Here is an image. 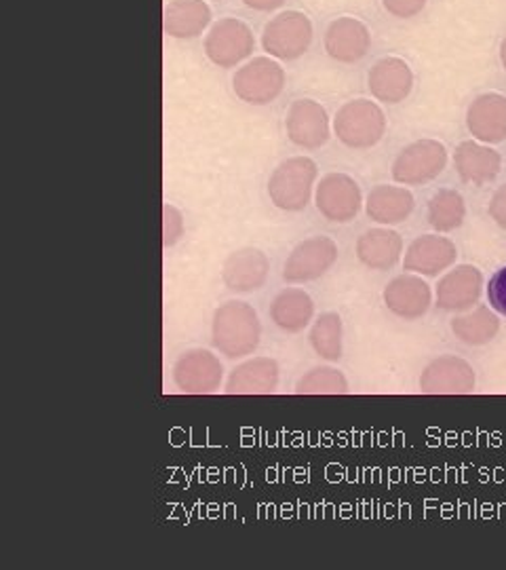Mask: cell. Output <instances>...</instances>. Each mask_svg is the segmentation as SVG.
<instances>
[{
  "label": "cell",
  "mask_w": 506,
  "mask_h": 570,
  "mask_svg": "<svg viewBox=\"0 0 506 570\" xmlns=\"http://www.w3.org/2000/svg\"><path fill=\"white\" fill-rule=\"evenodd\" d=\"M262 336V326L256 308L241 301H230L214 313L211 343L228 360L251 355Z\"/></svg>",
  "instance_id": "1"
},
{
  "label": "cell",
  "mask_w": 506,
  "mask_h": 570,
  "mask_svg": "<svg viewBox=\"0 0 506 570\" xmlns=\"http://www.w3.org/2000/svg\"><path fill=\"white\" fill-rule=\"evenodd\" d=\"M319 167L310 157H291L279 165L268 180V197L284 212H302L310 204Z\"/></svg>",
  "instance_id": "2"
},
{
  "label": "cell",
  "mask_w": 506,
  "mask_h": 570,
  "mask_svg": "<svg viewBox=\"0 0 506 570\" xmlns=\"http://www.w3.org/2000/svg\"><path fill=\"white\" fill-rule=\"evenodd\" d=\"M312 37L315 30L310 18L302 11L287 9L266 21L262 30L264 53L279 61L300 60L310 49Z\"/></svg>",
  "instance_id": "3"
},
{
  "label": "cell",
  "mask_w": 506,
  "mask_h": 570,
  "mask_svg": "<svg viewBox=\"0 0 506 570\" xmlns=\"http://www.w3.org/2000/svg\"><path fill=\"white\" fill-rule=\"evenodd\" d=\"M287 75L279 60L258 56L245 61L232 77V91L249 106L272 104L284 94Z\"/></svg>",
  "instance_id": "4"
},
{
  "label": "cell",
  "mask_w": 506,
  "mask_h": 570,
  "mask_svg": "<svg viewBox=\"0 0 506 570\" xmlns=\"http://www.w3.org/2000/svg\"><path fill=\"white\" fill-rule=\"evenodd\" d=\"M334 134L348 148H355V150L371 148L385 138V110L371 100L346 102L336 112Z\"/></svg>",
  "instance_id": "5"
},
{
  "label": "cell",
  "mask_w": 506,
  "mask_h": 570,
  "mask_svg": "<svg viewBox=\"0 0 506 570\" xmlns=\"http://www.w3.org/2000/svg\"><path fill=\"white\" fill-rule=\"evenodd\" d=\"M256 51V37L245 21L222 18L211 23L205 37V56L218 68H237Z\"/></svg>",
  "instance_id": "6"
},
{
  "label": "cell",
  "mask_w": 506,
  "mask_h": 570,
  "mask_svg": "<svg viewBox=\"0 0 506 570\" xmlns=\"http://www.w3.org/2000/svg\"><path fill=\"white\" fill-rule=\"evenodd\" d=\"M447 150L439 140H418L405 146L393 164V180L404 186L433 183L444 174Z\"/></svg>",
  "instance_id": "7"
},
{
  "label": "cell",
  "mask_w": 506,
  "mask_h": 570,
  "mask_svg": "<svg viewBox=\"0 0 506 570\" xmlns=\"http://www.w3.org/2000/svg\"><path fill=\"white\" fill-rule=\"evenodd\" d=\"M315 205L329 223L346 225L357 218L364 205L361 186L348 174L331 171L321 178L315 190Z\"/></svg>",
  "instance_id": "8"
},
{
  "label": "cell",
  "mask_w": 506,
  "mask_h": 570,
  "mask_svg": "<svg viewBox=\"0 0 506 570\" xmlns=\"http://www.w3.org/2000/svg\"><path fill=\"white\" fill-rule=\"evenodd\" d=\"M338 261V245L329 237H310L304 239L302 244L296 245L289 254L284 266V279L287 284H308L336 265Z\"/></svg>",
  "instance_id": "9"
},
{
  "label": "cell",
  "mask_w": 506,
  "mask_h": 570,
  "mask_svg": "<svg viewBox=\"0 0 506 570\" xmlns=\"http://www.w3.org/2000/svg\"><path fill=\"white\" fill-rule=\"evenodd\" d=\"M220 360L205 348H192L178 357L173 366V383L188 395L216 393L222 383Z\"/></svg>",
  "instance_id": "10"
},
{
  "label": "cell",
  "mask_w": 506,
  "mask_h": 570,
  "mask_svg": "<svg viewBox=\"0 0 506 570\" xmlns=\"http://www.w3.org/2000/svg\"><path fill=\"white\" fill-rule=\"evenodd\" d=\"M287 138L304 150H317L331 138V125L327 110L315 100H296L285 117Z\"/></svg>",
  "instance_id": "11"
},
{
  "label": "cell",
  "mask_w": 506,
  "mask_h": 570,
  "mask_svg": "<svg viewBox=\"0 0 506 570\" xmlns=\"http://www.w3.org/2000/svg\"><path fill=\"white\" fill-rule=\"evenodd\" d=\"M325 53L338 63H357L371 49V32L364 21L343 16L325 28Z\"/></svg>",
  "instance_id": "12"
},
{
  "label": "cell",
  "mask_w": 506,
  "mask_h": 570,
  "mask_svg": "<svg viewBox=\"0 0 506 570\" xmlns=\"http://www.w3.org/2000/svg\"><path fill=\"white\" fill-rule=\"evenodd\" d=\"M420 391L428 395H465L475 391V370L456 355L433 360L423 372Z\"/></svg>",
  "instance_id": "13"
},
{
  "label": "cell",
  "mask_w": 506,
  "mask_h": 570,
  "mask_svg": "<svg viewBox=\"0 0 506 570\" xmlns=\"http://www.w3.org/2000/svg\"><path fill=\"white\" fill-rule=\"evenodd\" d=\"M482 289H484V275L477 266H456L439 279L437 305L449 313L468 311L479 303Z\"/></svg>",
  "instance_id": "14"
},
{
  "label": "cell",
  "mask_w": 506,
  "mask_h": 570,
  "mask_svg": "<svg viewBox=\"0 0 506 570\" xmlns=\"http://www.w3.org/2000/svg\"><path fill=\"white\" fill-rule=\"evenodd\" d=\"M268 271L270 265L262 249L241 247L224 261L222 282L230 292L249 294L266 284Z\"/></svg>",
  "instance_id": "15"
},
{
  "label": "cell",
  "mask_w": 506,
  "mask_h": 570,
  "mask_svg": "<svg viewBox=\"0 0 506 570\" xmlns=\"http://www.w3.org/2000/svg\"><path fill=\"white\" fill-rule=\"evenodd\" d=\"M456 258H458V249L447 237L420 235L407 247L404 266L409 273L437 277L439 273H444L454 265Z\"/></svg>",
  "instance_id": "16"
},
{
  "label": "cell",
  "mask_w": 506,
  "mask_h": 570,
  "mask_svg": "<svg viewBox=\"0 0 506 570\" xmlns=\"http://www.w3.org/2000/svg\"><path fill=\"white\" fill-rule=\"evenodd\" d=\"M211 7L207 0H169L162 9V32L171 39H197L211 28Z\"/></svg>",
  "instance_id": "17"
},
{
  "label": "cell",
  "mask_w": 506,
  "mask_h": 570,
  "mask_svg": "<svg viewBox=\"0 0 506 570\" xmlns=\"http://www.w3.org/2000/svg\"><path fill=\"white\" fill-rule=\"evenodd\" d=\"M385 303L390 313L397 317L414 322L425 317L433 303L430 285L423 277L414 275H399L390 284L386 285Z\"/></svg>",
  "instance_id": "18"
},
{
  "label": "cell",
  "mask_w": 506,
  "mask_h": 570,
  "mask_svg": "<svg viewBox=\"0 0 506 570\" xmlns=\"http://www.w3.org/2000/svg\"><path fill=\"white\" fill-rule=\"evenodd\" d=\"M367 87L378 102L399 104L414 89V72L401 58H383L369 70Z\"/></svg>",
  "instance_id": "19"
},
{
  "label": "cell",
  "mask_w": 506,
  "mask_h": 570,
  "mask_svg": "<svg viewBox=\"0 0 506 570\" xmlns=\"http://www.w3.org/2000/svg\"><path fill=\"white\" fill-rule=\"evenodd\" d=\"M466 127L475 140L500 144L506 140V98L500 94H484L466 110Z\"/></svg>",
  "instance_id": "20"
},
{
  "label": "cell",
  "mask_w": 506,
  "mask_h": 570,
  "mask_svg": "<svg viewBox=\"0 0 506 570\" xmlns=\"http://www.w3.org/2000/svg\"><path fill=\"white\" fill-rule=\"evenodd\" d=\"M454 165L463 183L484 186V184L496 180V176L503 169V157L494 148L486 144L466 140L458 144L454 153Z\"/></svg>",
  "instance_id": "21"
},
{
  "label": "cell",
  "mask_w": 506,
  "mask_h": 570,
  "mask_svg": "<svg viewBox=\"0 0 506 570\" xmlns=\"http://www.w3.org/2000/svg\"><path fill=\"white\" fill-rule=\"evenodd\" d=\"M279 387V364L270 357H254L235 367L228 376V395H266Z\"/></svg>",
  "instance_id": "22"
},
{
  "label": "cell",
  "mask_w": 506,
  "mask_h": 570,
  "mask_svg": "<svg viewBox=\"0 0 506 570\" xmlns=\"http://www.w3.org/2000/svg\"><path fill=\"white\" fill-rule=\"evenodd\" d=\"M404 239L393 228H371L365 230L357 242V258L367 268L388 271L401 261Z\"/></svg>",
  "instance_id": "23"
},
{
  "label": "cell",
  "mask_w": 506,
  "mask_h": 570,
  "mask_svg": "<svg viewBox=\"0 0 506 570\" xmlns=\"http://www.w3.org/2000/svg\"><path fill=\"white\" fill-rule=\"evenodd\" d=\"M414 195L404 186H388L380 184L371 188L367 195V216L378 225H399L405 223L414 212Z\"/></svg>",
  "instance_id": "24"
},
{
  "label": "cell",
  "mask_w": 506,
  "mask_h": 570,
  "mask_svg": "<svg viewBox=\"0 0 506 570\" xmlns=\"http://www.w3.org/2000/svg\"><path fill=\"white\" fill-rule=\"evenodd\" d=\"M312 315H315L312 298L304 289H296V287L279 292L270 305V317L275 326L281 327L289 334L302 332L304 327L312 322Z\"/></svg>",
  "instance_id": "25"
},
{
  "label": "cell",
  "mask_w": 506,
  "mask_h": 570,
  "mask_svg": "<svg viewBox=\"0 0 506 570\" xmlns=\"http://www.w3.org/2000/svg\"><path fill=\"white\" fill-rule=\"evenodd\" d=\"M452 332L465 345H487L500 332V320L489 306L482 305L473 308L466 315L454 317L452 320Z\"/></svg>",
  "instance_id": "26"
},
{
  "label": "cell",
  "mask_w": 506,
  "mask_h": 570,
  "mask_svg": "<svg viewBox=\"0 0 506 570\" xmlns=\"http://www.w3.org/2000/svg\"><path fill=\"white\" fill-rule=\"evenodd\" d=\"M428 225L437 233H452L460 228L466 218V204L463 195L454 188L437 190L428 202Z\"/></svg>",
  "instance_id": "27"
},
{
  "label": "cell",
  "mask_w": 506,
  "mask_h": 570,
  "mask_svg": "<svg viewBox=\"0 0 506 570\" xmlns=\"http://www.w3.org/2000/svg\"><path fill=\"white\" fill-rule=\"evenodd\" d=\"M310 345L327 362H338L343 357V320L338 313H324L312 324Z\"/></svg>",
  "instance_id": "28"
},
{
  "label": "cell",
  "mask_w": 506,
  "mask_h": 570,
  "mask_svg": "<svg viewBox=\"0 0 506 570\" xmlns=\"http://www.w3.org/2000/svg\"><path fill=\"white\" fill-rule=\"evenodd\" d=\"M300 395H343L348 393V381L336 367H312L296 385Z\"/></svg>",
  "instance_id": "29"
},
{
  "label": "cell",
  "mask_w": 506,
  "mask_h": 570,
  "mask_svg": "<svg viewBox=\"0 0 506 570\" xmlns=\"http://www.w3.org/2000/svg\"><path fill=\"white\" fill-rule=\"evenodd\" d=\"M183 237V216L176 205H162V245L173 247Z\"/></svg>",
  "instance_id": "30"
},
{
  "label": "cell",
  "mask_w": 506,
  "mask_h": 570,
  "mask_svg": "<svg viewBox=\"0 0 506 570\" xmlns=\"http://www.w3.org/2000/svg\"><path fill=\"white\" fill-rule=\"evenodd\" d=\"M487 298H489V306L506 317V266L496 271L494 277L489 279Z\"/></svg>",
  "instance_id": "31"
},
{
  "label": "cell",
  "mask_w": 506,
  "mask_h": 570,
  "mask_svg": "<svg viewBox=\"0 0 506 570\" xmlns=\"http://www.w3.org/2000/svg\"><path fill=\"white\" fill-rule=\"evenodd\" d=\"M383 4L393 18L409 20V18H416L418 13H423L426 0H383Z\"/></svg>",
  "instance_id": "32"
},
{
  "label": "cell",
  "mask_w": 506,
  "mask_h": 570,
  "mask_svg": "<svg viewBox=\"0 0 506 570\" xmlns=\"http://www.w3.org/2000/svg\"><path fill=\"white\" fill-rule=\"evenodd\" d=\"M487 212H489V218H492L496 225L506 228V184H503V186L494 193Z\"/></svg>",
  "instance_id": "33"
},
{
  "label": "cell",
  "mask_w": 506,
  "mask_h": 570,
  "mask_svg": "<svg viewBox=\"0 0 506 570\" xmlns=\"http://www.w3.org/2000/svg\"><path fill=\"white\" fill-rule=\"evenodd\" d=\"M247 9L258 11V13H272L281 9L287 0H241Z\"/></svg>",
  "instance_id": "34"
},
{
  "label": "cell",
  "mask_w": 506,
  "mask_h": 570,
  "mask_svg": "<svg viewBox=\"0 0 506 570\" xmlns=\"http://www.w3.org/2000/svg\"><path fill=\"white\" fill-rule=\"evenodd\" d=\"M500 60H503L506 70V37L503 39V45H500Z\"/></svg>",
  "instance_id": "35"
}]
</instances>
